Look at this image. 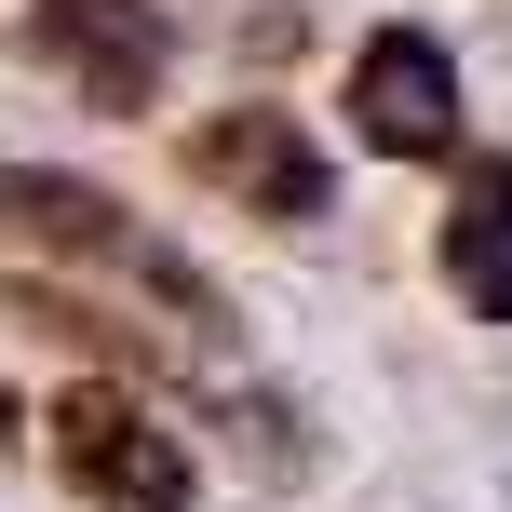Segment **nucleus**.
<instances>
[{
    "instance_id": "obj_5",
    "label": "nucleus",
    "mask_w": 512,
    "mask_h": 512,
    "mask_svg": "<svg viewBox=\"0 0 512 512\" xmlns=\"http://www.w3.org/2000/svg\"><path fill=\"white\" fill-rule=\"evenodd\" d=\"M351 135L378 162H459V68L432 27H378L351 54Z\"/></svg>"
},
{
    "instance_id": "obj_7",
    "label": "nucleus",
    "mask_w": 512,
    "mask_h": 512,
    "mask_svg": "<svg viewBox=\"0 0 512 512\" xmlns=\"http://www.w3.org/2000/svg\"><path fill=\"white\" fill-rule=\"evenodd\" d=\"M0 445H14V391H0Z\"/></svg>"
},
{
    "instance_id": "obj_6",
    "label": "nucleus",
    "mask_w": 512,
    "mask_h": 512,
    "mask_svg": "<svg viewBox=\"0 0 512 512\" xmlns=\"http://www.w3.org/2000/svg\"><path fill=\"white\" fill-rule=\"evenodd\" d=\"M445 283L472 324H512V162H472L445 203Z\"/></svg>"
},
{
    "instance_id": "obj_4",
    "label": "nucleus",
    "mask_w": 512,
    "mask_h": 512,
    "mask_svg": "<svg viewBox=\"0 0 512 512\" xmlns=\"http://www.w3.org/2000/svg\"><path fill=\"white\" fill-rule=\"evenodd\" d=\"M189 176L216 189V203H243V216H270V230H310V216H337V162L297 135V108H216L203 135H189Z\"/></svg>"
},
{
    "instance_id": "obj_1",
    "label": "nucleus",
    "mask_w": 512,
    "mask_h": 512,
    "mask_svg": "<svg viewBox=\"0 0 512 512\" xmlns=\"http://www.w3.org/2000/svg\"><path fill=\"white\" fill-rule=\"evenodd\" d=\"M0 230H14V243H41V256H81V270L149 283L162 310H189V337H230V297H216L189 256H162V243L122 216V189H95V176H54V162H0Z\"/></svg>"
},
{
    "instance_id": "obj_3",
    "label": "nucleus",
    "mask_w": 512,
    "mask_h": 512,
    "mask_svg": "<svg viewBox=\"0 0 512 512\" xmlns=\"http://www.w3.org/2000/svg\"><path fill=\"white\" fill-rule=\"evenodd\" d=\"M14 41H27V68H41V81H68V95L108 108V122H122V108H149L162 68H176L162 0H27Z\"/></svg>"
},
{
    "instance_id": "obj_2",
    "label": "nucleus",
    "mask_w": 512,
    "mask_h": 512,
    "mask_svg": "<svg viewBox=\"0 0 512 512\" xmlns=\"http://www.w3.org/2000/svg\"><path fill=\"white\" fill-rule=\"evenodd\" d=\"M41 432H54L68 499H95V512H189V445L162 432L122 378H68Z\"/></svg>"
}]
</instances>
